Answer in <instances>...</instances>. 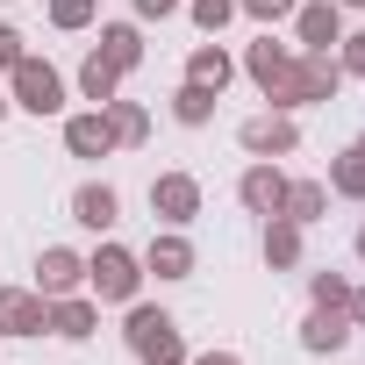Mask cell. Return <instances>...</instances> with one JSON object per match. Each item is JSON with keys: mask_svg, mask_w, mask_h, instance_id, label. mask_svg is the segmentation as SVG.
I'll return each instance as SVG.
<instances>
[{"mask_svg": "<svg viewBox=\"0 0 365 365\" xmlns=\"http://www.w3.org/2000/svg\"><path fill=\"white\" fill-rule=\"evenodd\" d=\"M265 265H272V272H294V265H301V222L265 215Z\"/></svg>", "mask_w": 365, "mask_h": 365, "instance_id": "obj_20", "label": "cell"}, {"mask_svg": "<svg viewBox=\"0 0 365 365\" xmlns=\"http://www.w3.org/2000/svg\"><path fill=\"white\" fill-rule=\"evenodd\" d=\"M79 287H86V258L65 251V244H51V251L36 258V294L58 301V294H79Z\"/></svg>", "mask_w": 365, "mask_h": 365, "instance_id": "obj_11", "label": "cell"}, {"mask_svg": "<svg viewBox=\"0 0 365 365\" xmlns=\"http://www.w3.org/2000/svg\"><path fill=\"white\" fill-rule=\"evenodd\" d=\"M294 8H301V0H237V15H251V22H265V29H272V22H287Z\"/></svg>", "mask_w": 365, "mask_h": 365, "instance_id": "obj_28", "label": "cell"}, {"mask_svg": "<svg viewBox=\"0 0 365 365\" xmlns=\"http://www.w3.org/2000/svg\"><path fill=\"white\" fill-rule=\"evenodd\" d=\"M101 115H108V129H115V150H136V143L150 136V108H143V101H122V93H115Z\"/></svg>", "mask_w": 365, "mask_h": 365, "instance_id": "obj_18", "label": "cell"}, {"mask_svg": "<svg viewBox=\"0 0 365 365\" xmlns=\"http://www.w3.org/2000/svg\"><path fill=\"white\" fill-rule=\"evenodd\" d=\"M336 65H344V79H365V29H344V43H336Z\"/></svg>", "mask_w": 365, "mask_h": 365, "instance_id": "obj_27", "label": "cell"}, {"mask_svg": "<svg viewBox=\"0 0 365 365\" xmlns=\"http://www.w3.org/2000/svg\"><path fill=\"white\" fill-rule=\"evenodd\" d=\"M187 0H136V22H165V15H179Z\"/></svg>", "mask_w": 365, "mask_h": 365, "instance_id": "obj_30", "label": "cell"}, {"mask_svg": "<svg viewBox=\"0 0 365 365\" xmlns=\"http://www.w3.org/2000/svg\"><path fill=\"white\" fill-rule=\"evenodd\" d=\"M8 101L22 108V115H65V72L51 65V58H22L15 72H8Z\"/></svg>", "mask_w": 365, "mask_h": 365, "instance_id": "obj_2", "label": "cell"}, {"mask_svg": "<svg viewBox=\"0 0 365 365\" xmlns=\"http://www.w3.org/2000/svg\"><path fill=\"white\" fill-rule=\"evenodd\" d=\"M65 150H72V158H108V150H115V129H108V115H101V108H86V115H65Z\"/></svg>", "mask_w": 365, "mask_h": 365, "instance_id": "obj_14", "label": "cell"}, {"mask_svg": "<svg viewBox=\"0 0 365 365\" xmlns=\"http://www.w3.org/2000/svg\"><path fill=\"white\" fill-rule=\"evenodd\" d=\"M244 72L258 79V93H279V86H287V72H294V43H279V36H258V43L244 51Z\"/></svg>", "mask_w": 365, "mask_h": 365, "instance_id": "obj_13", "label": "cell"}, {"mask_svg": "<svg viewBox=\"0 0 365 365\" xmlns=\"http://www.w3.org/2000/svg\"><path fill=\"white\" fill-rule=\"evenodd\" d=\"M93 329H101V301H93V294H58V301H51V329H43V336L86 344Z\"/></svg>", "mask_w": 365, "mask_h": 365, "instance_id": "obj_12", "label": "cell"}, {"mask_svg": "<svg viewBox=\"0 0 365 365\" xmlns=\"http://www.w3.org/2000/svg\"><path fill=\"white\" fill-rule=\"evenodd\" d=\"M237 201H244L251 215H279V208H287V172H279V158H251V165H244Z\"/></svg>", "mask_w": 365, "mask_h": 365, "instance_id": "obj_6", "label": "cell"}, {"mask_svg": "<svg viewBox=\"0 0 365 365\" xmlns=\"http://www.w3.org/2000/svg\"><path fill=\"white\" fill-rule=\"evenodd\" d=\"M344 43V8L336 0H301L294 8V51H336Z\"/></svg>", "mask_w": 365, "mask_h": 365, "instance_id": "obj_7", "label": "cell"}, {"mask_svg": "<svg viewBox=\"0 0 365 365\" xmlns=\"http://www.w3.org/2000/svg\"><path fill=\"white\" fill-rule=\"evenodd\" d=\"M279 215L301 222V230L322 222V215H329V179H287V208H279Z\"/></svg>", "mask_w": 365, "mask_h": 365, "instance_id": "obj_16", "label": "cell"}, {"mask_svg": "<svg viewBox=\"0 0 365 365\" xmlns=\"http://www.w3.org/2000/svg\"><path fill=\"white\" fill-rule=\"evenodd\" d=\"M358 143H365V136H358Z\"/></svg>", "mask_w": 365, "mask_h": 365, "instance_id": "obj_36", "label": "cell"}, {"mask_svg": "<svg viewBox=\"0 0 365 365\" xmlns=\"http://www.w3.org/2000/svg\"><path fill=\"white\" fill-rule=\"evenodd\" d=\"M301 344H308V351H344V344H351V315H344V308H308Z\"/></svg>", "mask_w": 365, "mask_h": 365, "instance_id": "obj_19", "label": "cell"}, {"mask_svg": "<svg viewBox=\"0 0 365 365\" xmlns=\"http://www.w3.org/2000/svg\"><path fill=\"white\" fill-rule=\"evenodd\" d=\"M22 58H29V36H22L15 22H0V72H15Z\"/></svg>", "mask_w": 365, "mask_h": 365, "instance_id": "obj_29", "label": "cell"}, {"mask_svg": "<svg viewBox=\"0 0 365 365\" xmlns=\"http://www.w3.org/2000/svg\"><path fill=\"white\" fill-rule=\"evenodd\" d=\"M344 315H351V322H365V287H351V301H344Z\"/></svg>", "mask_w": 365, "mask_h": 365, "instance_id": "obj_32", "label": "cell"}, {"mask_svg": "<svg viewBox=\"0 0 365 365\" xmlns=\"http://www.w3.org/2000/svg\"><path fill=\"white\" fill-rule=\"evenodd\" d=\"M51 29H65V36L93 29V0H51Z\"/></svg>", "mask_w": 365, "mask_h": 365, "instance_id": "obj_25", "label": "cell"}, {"mask_svg": "<svg viewBox=\"0 0 365 365\" xmlns=\"http://www.w3.org/2000/svg\"><path fill=\"white\" fill-rule=\"evenodd\" d=\"M86 294H93V301H122V308H129V301L143 294V258H136V251H122V244H101V251L86 258Z\"/></svg>", "mask_w": 365, "mask_h": 365, "instance_id": "obj_3", "label": "cell"}, {"mask_svg": "<svg viewBox=\"0 0 365 365\" xmlns=\"http://www.w3.org/2000/svg\"><path fill=\"white\" fill-rule=\"evenodd\" d=\"M51 329V301L36 287H0V336H43Z\"/></svg>", "mask_w": 365, "mask_h": 365, "instance_id": "obj_9", "label": "cell"}, {"mask_svg": "<svg viewBox=\"0 0 365 365\" xmlns=\"http://www.w3.org/2000/svg\"><path fill=\"white\" fill-rule=\"evenodd\" d=\"M72 222H79V230H93V237H108V230L122 222V194L108 187V179H86V187L72 194Z\"/></svg>", "mask_w": 365, "mask_h": 365, "instance_id": "obj_10", "label": "cell"}, {"mask_svg": "<svg viewBox=\"0 0 365 365\" xmlns=\"http://www.w3.org/2000/svg\"><path fill=\"white\" fill-rule=\"evenodd\" d=\"M215 101H222V93H208V86H194V79H179V93H172V122H179V129H208V122H215Z\"/></svg>", "mask_w": 365, "mask_h": 365, "instance_id": "obj_21", "label": "cell"}, {"mask_svg": "<svg viewBox=\"0 0 365 365\" xmlns=\"http://www.w3.org/2000/svg\"><path fill=\"white\" fill-rule=\"evenodd\" d=\"M358 258H365V230H358Z\"/></svg>", "mask_w": 365, "mask_h": 365, "instance_id": "obj_35", "label": "cell"}, {"mask_svg": "<svg viewBox=\"0 0 365 365\" xmlns=\"http://www.w3.org/2000/svg\"><path fill=\"white\" fill-rule=\"evenodd\" d=\"M122 344H129L136 365H187V336H179V322H172L165 308H150V301H129Z\"/></svg>", "mask_w": 365, "mask_h": 365, "instance_id": "obj_1", "label": "cell"}, {"mask_svg": "<svg viewBox=\"0 0 365 365\" xmlns=\"http://www.w3.org/2000/svg\"><path fill=\"white\" fill-rule=\"evenodd\" d=\"M237 143H244V158H294L301 150V122L287 108H265V115H251L237 129Z\"/></svg>", "mask_w": 365, "mask_h": 365, "instance_id": "obj_4", "label": "cell"}, {"mask_svg": "<svg viewBox=\"0 0 365 365\" xmlns=\"http://www.w3.org/2000/svg\"><path fill=\"white\" fill-rule=\"evenodd\" d=\"M329 194L365 201V143H344V150L329 158Z\"/></svg>", "mask_w": 365, "mask_h": 365, "instance_id": "obj_22", "label": "cell"}, {"mask_svg": "<svg viewBox=\"0 0 365 365\" xmlns=\"http://www.w3.org/2000/svg\"><path fill=\"white\" fill-rule=\"evenodd\" d=\"M150 215H158L165 230H187V222L201 215V179H194V172H158V179H150Z\"/></svg>", "mask_w": 365, "mask_h": 365, "instance_id": "obj_5", "label": "cell"}, {"mask_svg": "<svg viewBox=\"0 0 365 365\" xmlns=\"http://www.w3.org/2000/svg\"><path fill=\"white\" fill-rule=\"evenodd\" d=\"M194 244H187V230H158L150 244H143V279H194Z\"/></svg>", "mask_w": 365, "mask_h": 365, "instance_id": "obj_8", "label": "cell"}, {"mask_svg": "<svg viewBox=\"0 0 365 365\" xmlns=\"http://www.w3.org/2000/svg\"><path fill=\"white\" fill-rule=\"evenodd\" d=\"M8 108H15V101H8V93H0V122H8Z\"/></svg>", "mask_w": 365, "mask_h": 365, "instance_id": "obj_33", "label": "cell"}, {"mask_svg": "<svg viewBox=\"0 0 365 365\" xmlns=\"http://www.w3.org/2000/svg\"><path fill=\"white\" fill-rule=\"evenodd\" d=\"M336 8H365V0H336Z\"/></svg>", "mask_w": 365, "mask_h": 365, "instance_id": "obj_34", "label": "cell"}, {"mask_svg": "<svg viewBox=\"0 0 365 365\" xmlns=\"http://www.w3.org/2000/svg\"><path fill=\"white\" fill-rule=\"evenodd\" d=\"M308 301H315V308H344V301H351V279H344V272H315V279H308Z\"/></svg>", "mask_w": 365, "mask_h": 365, "instance_id": "obj_26", "label": "cell"}, {"mask_svg": "<svg viewBox=\"0 0 365 365\" xmlns=\"http://www.w3.org/2000/svg\"><path fill=\"white\" fill-rule=\"evenodd\" d=\"M187 15H194V29H201V36H222V29H230V15H237V0H187Z\"/></svg>", "mask_w": 365, "mask_h": 365, "instance_id": "obj_24", "label": "cell"}, {"mask_svg": "<svg viewBox=\"0 0 365 365\" xmlns=\"http://www.w3.org/2000/svg\"><path fill=\"white\" fill-rule=\"evenodd\" d=\"M187 365H244L237 351H201V358H187Z\"/></svg>", "mask_w": 365, "mask_h": 365, "instance_id": "obj_31", "label": "cell"}, {"mask_svg": "<svg viewBox=\"0 0 365 365\" xmlns=\"http://www.w3.org/2000/svg\"><path fill=\"white\" fill-rule=\"evenodd\" d=\"M187 79H194V86H208V93H222V86L237 79V58H230L222 43H194V58H187Z\"/></svg>", "mask_w": 365, "mask_h": 365, "instance_id": "obj_17", "label": "cell"}, {"mask_svg": "<svg viewBox=\"0 0 365 365\" xmlns=\"http://www.w3.org/2000/svg\"><path fill=\"white\" fill-rule=\"evenodd\" d=\"M79 93H86L93 108H108V101L122 93V72H115V65H108L101 51H86V65H79Z\"/></svg>", "mask_w": 365, "mask_h": 365, "instance_id": "obj_23", "label": "cell"}, {"mask_svg": "<svg viewBox=\"0 0 365 365\" xmlns=\"http://www.w3.org/2000/svg\"><path fill=\"white\" fill-rule=\"evenodd\" d=\"M93 51H101L115 72H136V65H143V29H136V22H101V43H93Z\"/></svg>", "mask_w": 365, "mask_h": 365, "instance_id": "obj_15", "label": "cell"}]
</instances>
